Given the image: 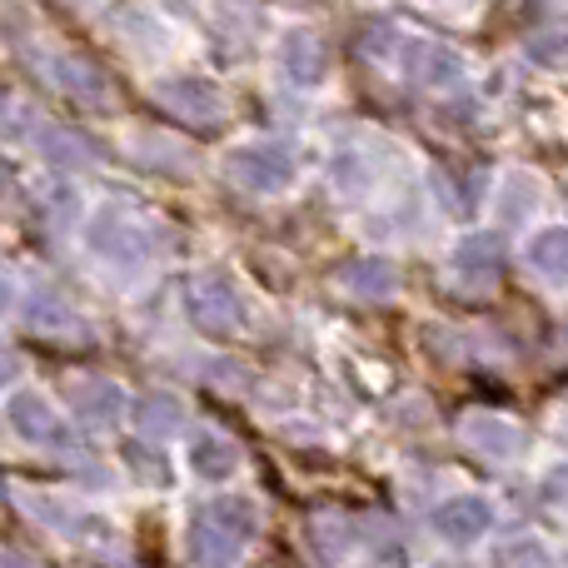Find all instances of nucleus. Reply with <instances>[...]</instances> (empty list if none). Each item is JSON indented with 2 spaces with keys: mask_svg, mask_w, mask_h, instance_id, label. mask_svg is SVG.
<instances>
[{
  "mask_svg": "<svg viewBox=\"0 0 568 568\" xmlns=\"http://www.w3.org/2000/svg\"><path fill=\"white\" fill-rule=\"evenodd\" d=\"M260 529V509L245 494H220L205 509L195 514V529H190V554L200 564H230L245 554V544Z\"/></svg>",
  "mask_w": 568,
  "mask_h": 568,
  "instance_id": "1",
  "label": "nucleus"
},
{
  "mask_svg": "<svg viewBox=\"0 0 568 568\" xmlns=\"http://www.w3.org/2000/svg\"><path fill=\"white\" fill-rule=\"evenodd\" d=\"M85 240H90V250H95L100 260H110V265L135 270V265H145V260H150V230L140 225L135 215L115 210V205L100 210V215L90 220Z\"/></svg>",
  "mask_w": 568,
  "mask_h": 568,
  "instance_id": "2",
  "label": "nucleus"
},
{
  "mask_svg": "<svg viewBox=\"0 0 568 568\" xmlns=\"http://www.w3.org/2000/svg\"><path fill=\"white\" fill-rule=\"evenodd\" d=\"M185 310H190V320H195L205 334H235L240 324H245V300H240L235 280H225V275L190 280Z\"/></svg>",
  "mask_w": 568,
  "mask_h": 568,
  "instance_id": "3",
  "label": "nucleus"
},
{
  "mask_svg": "<svg viewBox=\"0 0 568 568\" xmlns=\"http://www.w3.org/2000/svg\"><path fill=\"white\" fill-rule=\"evenodd\" d=\"M230 175L255 195H280L294 180V155L290 145H245L230 155Z\"/></svg>",
  "mask_w": 568,
  "mask_h": 568,
  "instance_id": "4",
  "label": "nucleus"
},
{
  "mask_svg": "<svg viewBox=\"0 0 568 568\" xmlns=\"http://www.w3.org/2000/svg\"><path fill=\"white\" fill-rule=\"evenodd\" d=\"M155 100L170 110V115L185 120V125H215V120L225 115V100H220V90L210 85V80H195V75L160 80Z\"/></svg>",
  "mask_w": 568,
  "mask_h": 568,
  "instance_id": "5",
  "label": "nucleus"
},
{
  "mask_svg": "<svg viewBox=\"0 0 568 568\" xmlns=\"http://www.w3.org/2000/svg\"><path fill=\"white\" fill-rule=\"evenodd\" d=\"M404 50V75L414 80V85L424 90H444L459 80V55H454L449 45H439V40H399ZM394 50V55H399Z\"/></svg>",
  "mask_w": 568,
  "mask_h": 568,
  "instance_id": "6",
  "label": "nucleus"
},
{
  "mask_svg": "<svg viewBox=\"0 0 568 568\" xmlns=\"http://www.w3.org/2000/svg\"><path fill=\"white\" fill-rule=\"evenodd\" d=\"M454 280L469 284V290H489L504 275V240L499 235H469L454 250Z\"/></svg>",
  "mask_w": 568,
  "mask_h": 568,
  "instance_id": "7",
  "label": "nucleus"
},
{
  "mask_svg": "<svg viewBox=\"0 0 568 568\" xmlns=\"http://www.w3.org/2000/svg\"><path fill=\"white\" fill-rule=\"evenodd\" d=\"M489 524H494V509L479 494H459V499H444L434 509V534L449 544H474L479 534H489Z\"/></svg>",
  "mask_w": 568,
  "mask_h": 568,
  "instance_id": "8",
  "label": "nucleus"
},
{
  "mask_svg": "<svg viewBox=\"0 0 568 568\" xmlns=\"http://www.w3.org/2000/svg\"><path fill=\"white\" fill-rule=\"evenodd\" d=\"M6 419L26 444H55V449L65 444V424H60V414L50 409L40 394H10Z\"/></svg>",
  "mask_w": 568,
  "mask_h": 568,
  "instance_id": "9",
  "label": "nucleus"
},
{
  "mask_svg": "<svg viewBox=\"0 0 568 568\" xmlns=\"http://www.w3.org/2000/svg\"><path fill=\"white\" fill-rule=\"evenodd\" d=\"M280 65L294 85H320L324 70H329V55H324V40L310 36V30H290L280 40Z\"/></svg>",
  "mask_w": 568,
  "mask_h": 568,
  "instance_id": "10",
  "label": "nucleus"
},
{
  "mask_svg": "<svg viewBox=\"0 0 568 568\" xmlns=\"http://www.w3.org/2000/svg\"><path fill=\"white\" fill-rule=\"evenodd\" d=\"M459 434L469 449L484 454V459H514V454L524 449V434L514 429L509 419H499V414H469Z\"/></svg>",
  "mask_w": 568,
  "mask_h": 568,
  "instance_id": "11",
  "label": "nucleus"
},
{
  "mask_svg": "<svg viewBox=\"0 0 568 568\" xmlns=\"http://www.w3.org/2000/svg\"><path fill=\"white\" fill-rule=\"evenodd\" d=\"M334 275H339V284L354 294V300H389L394 284H399L394 265L379 255H354V260H344Z\"/></svg>",
  "mask_w": 568,
  "mask_h": 568,
  "instance_id": "12",
  "label": "nucleus"
},
{
  "mask_svg": "<svg viewBox=\"0 0 568 568\" xmlns=\"http://www.w3.org/2000/svg\"><path fill=\"white\" fill-rule=\"evenodd\" d=\"M55 85L65 90L70 100H85L90 110H105L110 105V85H105V75H100L95 65H85V60H75V55H60L55 60Z\"/></svg>",
  "mask_w": 568,
  "mask_h": 568,
  "instance_id": "13",
  "label": "nucleus"
},
{
  "mask_svg": "<svg viewBox=\"0 0 568 568\" xmlns=\"http://www.w3.org/2000/svg\"><path fill=\"white\" fill-rule=\"evenodd\" d=\"M26 324H30V329H40V334H50V339H85V324H80L75 314H70L50 290H36V294H30Z\"/></svg>",
  "mask_w": 568,
  "mask_h": 568,
  "instance_id": "14",
  "label": "nucleus"
},
{
  "mask_svg": "<svg viewBox=\"0 0 568 568\" xmlns=\"http://www.w3.org/2000/svg\"><path fill=\"white\" fill-rule=\"evenodd\" d=\"M190 469L210 484H225L230 474L240 469V449L225 439V434H200L195 449H190Z\"/></svg>",
  "mask_w": 568,
  "mask_h": 568,
  "instance_id": "15",
  "label": "nucleus"
},
{
  "mask_svg": "<svg viewBox=\"0 0 568 568\" xmlns=\"http://www.w3.org/2000/svg\"><path fill=\"white\" fill-rule=\"evenodd\" d=\"M75 414L85 424H95V429H110V424H120V414H125V394L105 379H90L75 389Z\"/></svg>",
  "mask_w": 568,
  "mask_h": 568,
  "instance_id": "16",
  "label": "nucleus"
},
{
  "mask_svg": "<svg viewBox=\"0 0 568 568\" xmlns=\"http://www.w3.org/2000/svg\"><path fill=\"white\" fill-rule=\"evenodd\" d=\"M529 265L539 270L544 280L564 284L568 280V230H539V235L529 240Z\"/></svg>",
  "mask_w": 568,
  "mask_h": 568,
  "instance_id": "17",
  "label": "nucleus"
},
{
  "mask_svg": "<svg viewBox=\"0 0 568 568\" xmlns=\"http://www.w3.org/2000/svg\"><path fill=\"white\" fill-rule=\"evenodd\" d=\"M140 429L150 434V439H170V434L185 424V404L175 399V394H150V399H140Z\"/></svg>",
  "mask_w": 568,
  "mask_h": 568,
  "instance_id": "18",
  "label": "nucleus"
},
{
  "mask_svg": "<svg viewBox=\"0 0 568 568\" xmlns=\"http://www.w3.org/2000/svg\"><path fill=\"white\" fill-rule=\"evenodd\" d=\"M36 150L45 160H60V165H90V160H95V150H90L85 140L70 135V130H60V125H40L36 130Z\"/></svg>",
  "mask_w": 568,
  "mask_h": 568,
  "instance_id": "19",
  "label": "nucleus"
},
{
  "mask_svg": "<svg viewBox=\"0 0 568 568\" xmlns=\"http://www.w3.org/2000/svg\"><path fill=\"white\" fill-rule=\"evenodd\" d=\"M334 185H339L344 195H364V190L374 185V165H369V155H364L359 145H349V150L334 155Z\"/></svg>",
  "mask_w": 568,
  "mask_h": 568,
  "instance_id": "20",
  "label": "nucleus"
},
{
  "mask_svg": "<svg viewBox=\"0 0 568 568\" xmlns=\"http://www.w3.org/2000/svg\"><path fill=\"white\" fill-rule=\"evenodd\" d=\"M529 55L544 60V65H559V60H568V20H559V26L539 30V36L529 40Z\"/></svg>",
  "mask_w": 568,
  "mask_h": 568,
  "instance_id": "21",
  "label": "nucleus"
},
{
  "mask_svg": "<svg viewBox=\"0 0 568 568\" xmlns=\"http://www.w3.org/2000/svg\"><path fill=\"white\" fill-rule=\"evenodd\" d=\"M494 559H499V564H549V549H544V544H534V539H514V544H504Z\"/></svg>",
  "mask_w": 568,
  "mask_h": 568,
  "instance_id": "22",
  "label": "nucleus"
},
{
  "mask_svg": "<svg viewBox=\"0 0 568 568\" xmlns=\"http://www.w3.org/2000/svg\"><path fill=\"white\" fill-rule=\"evenodd\" d=\"M549 494H554V504H559V509L568 514V469H559V474L549 479Z\"/></svg>",
  "mask_w": 568,
  "mask_h": 568,
  "instance_id": "23",
  "label": "nucleus"
}]
</instances>
